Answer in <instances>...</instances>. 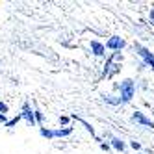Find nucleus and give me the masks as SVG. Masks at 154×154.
<instances>
[{
	"label": "nucleus",
	"instance_id": "f257e3e1",
	"mask_svg": "<svg viewBox=\"0 0 154 154\" xmlns=\"http://www.w3.org/2000/svg\"><path fill=\"white\" fill-rule=\"evenodd\" d=\"M132 97H134V80L126 78V80L121 82V97H119V100L123 104H126V102L132 100Z\"/></svg>",
	"mask_w": 154,
	"mask_h": 154
},
{
	"label": "nucleus",
	"instance_id": "f03ea898",
	"mask_svg": "<svg viewBox=\"0 0 154 154\" xmlns=\"http://www.w3.org/2000/svg\"><path fill=\"white\" fill-rule=\"evenodd\" d=\"M136 50H137V54L143 58V61H145L147 65H150V67L154 69V54L150 52V50H147L145 47H141V45H136Z\"/></svg>",
	"mask_w": 154,
	"mask_h": 154
},
{
	"label": "nucleus",
	"instance_id": "7ed1b4c3",
	"mask_svg": "<svg viewBox=\"0 0 154 154\" xmlns=\"http://www.w3.org/2000/svg\"><path fill=\"white\" fill-rule=\"evenodd\" d=\"M20 119H24L28 125H35V117H34V112L28 104L23 106V112H20Z\"/></svg>",
	"mask_w": 154,
	"mask_h": 154
},
{
	"label": "nucleus",
	"instance_id": "20e7f679",
	"mask_svg": "<svg viewBox=\"0 0 154 154\" xmlns=\"http://www.w3.org/2000/svg\"><path fill=\"white\" fill-rule=\"evenodd\" d=\"M106 47H108V48H112V50H121V48L125 47V41L121 39V37H117V35H113V37H109V39H108Z\"/></svg>",
	"mask_w": 154,
	"mask_h": 154
},
{
	"label": "nucleus",
	"instance_id": "39448f33",
	"mask_svg": "<svg viewBox=\"0 0 154 154\" xmlns=\"http://www.w3.org/2000/svg\"><path fill=\"white\" fill-rule=\"evenodd\" d=\"M132 119L137 121V123H139V125H143V126H150V128H154V123H152L150 119H147V117L143 115L141 112H136L134 115H132Z\"/></svg>",
	"mask_w": 154,
	"mask_h": 154
},
{
	"label": "nucleus",
	"instance_id": "423d86ee",
	"mask_svg": "<svg viewBox=\"0 0 154 154\" xmlns=\"http://www.w3.org/2000/svg\"><path fill=\"white\" fill-rule=\"evenodd\" d=\"M91 50H93L95 56H102L104 54V45L98 43V41H91Z\"/></svg>",
	"mask_w": 154,
	"mask_h": 154
},
{
	"label": "nucleus",
	"instance_id": "0eeeda50",
	"mask_svg": "<svg viewBox=\"0 0 154 154\" xmlns=\"http://www.w3.org/2000/svg\"><path fill=\"white\" fill-rule=\"evenodd\" d=\"M112 147H113L115 150H121V152H123V150H125V141H121L119 137H113V139H112Z\"/></svg>",
	"mask_w": 154,
	"mask_h": 154
},
{
	"label": "nucleus",
	"instance_id": "6e6552de",
	"mask_svg": "<svg viewBox=\"0 0 154 154\" xmlns=\"http://www.w3.org/2000/svg\"><path fill=\"white\" fill-rule=\"evenodd\" d=\"M72 132V128H63V130H52L54 137H63V136H69Z\"/></svg>",
	"mask_w": 154,
	"mask_h": 154
},
{
	"label": "nucleus",
	"instance_id": "1a4fd4ad",
	"mask_svg": "<svg viewBox=\"0 0 154 154\" xmlns=\"http://www.w3.org/2000/svg\"><path fill=\"white\" fill-rule=\"evenodd\" d=\"M39 132H41V136H43V137H47V139H54L52 130H48V128H41Z\"/></svg>",
	"mask_w": 154,
	"mask_h": 154
},
{
	"label": "nucleus",
	"instance_id": "9d476101",
	"mask_svg": "<svg viewBox=\"0 0 154 154\" xmlns=\"http://www.w3.org/2000/svg\"><path fill=\"white\" fill-rule=\"evenodd\" d=\"M19 121H20V115H17V117H15V119H11V121H8L6 126H13V125H17V123H19Z\"/></svg>",
	"mask_w": 154,
	"mask_h": 154
},
{
	"label": "nucleus",
	"instance_id": "9b49d317",
	"mask_svg": "<svg viewBox=\"0 0 154 154\" xmlns=\"http://www.w3.org/2000/svg\"><path fill=\"white\" fill-rule=\"evenodd\" d=\"M6 113H8V104L0 102V115H6Z\"/></svg>",
	"mask_w": 154,
	"mask_h": 154
},
{
	"label": "nucleus",
	"instance_id": "f8f14e48",
	"mask_svg": "<svg viewBox=\"0 0 154 154\" xmlns=\"http://www.w3.org/2000/svg\"><path fill=\"white\" fill-rule=\"evenodd\" d=\"M82 125L87 128V132H91V136H95V130H93V126H91L89 123H85V121H82Z\"/></svg>",
	"mask_w": 154,
	"mask_h": 154
},
{
	"label": "nucleus",
	"instance_id": "ddd939ff",
	"mask_svg": "<svg viewBox=\"0 0 154 154\" xmlns=\"http://www.w3.org/2000/svg\"><path fill=\"white\" fill-rule=\"evenodd\" d=\"M34 117H35V121H37V123H41V121H43V113H41V112H37V109L34 112Z\"/></svg>",
	"mask_w": 154,
	"mask_h": 154
},
{
	"label": "nucleus",
	"instance_id": "4468645a",
	"mask_svg": "<svg viewBox=\"0 0 154 154\" xmlns=\"http://www.w3.org/2000/svg\"><path fill=\"white\" fill-rule=\"evenodd\" d=\"M130 145H132V149H134V150H139V149H141V145H139V143H137V141H132V143H130Z\"/></svg>",
	"mask_w": 154,
	"mask_h": 154
},
{
	"label": "nucleus",
	"instance_id": "2eb2a0df",
	"mask_svg": "<svg viewBox=\"0 0 154 154\" xmlns=\"http://www.w3.org/2000/svg\"><path fill=\"white\" fill-rule=\"evenodd\" d=\"M60 123H61V125H67V123H69V117H61Z\"/></svg>",
	"mask_w": 154,
	"mask_h": 154
},
{
	"label": "nucleus",
	"instance_id": "dca6fc26",
	"mask_svg": "<svg viewBox=\"0 0 154 154\" xmlns=\"http://www.w3.org/2000/svg\"><path fill=\"white\" fill-rule=\"evenodd\" d=\"M150 19L154 20V9H150Z\"/></svg>",
	"mask_w": 154,
	"mask_h": 154
}]
</instances>
